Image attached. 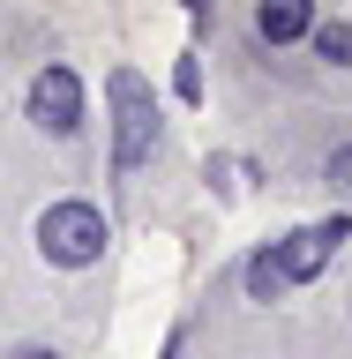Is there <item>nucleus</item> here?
Listing matches in <instances>:
<instances>
[{"label":"nucleus","instance_id":"nucleus-1","mask_svg":"<svg viewBox=\"0 0 352 359\" xmlns=\"http://www.w3.org/2000/svg\"><path fill=\"white\" fill-rule=\"evenodd\" d=\"M112 172H143L157 150V97L135 67H112Z\"/></svg>","mask_w":352,"mask_h":359},{"label":"nucleus","instance_id":"nucleus-2","mask_svg":"<svg viewBox=\"0 0 352 359\" xmlns=\"http://www.w3.org/2000/svg\"><path fill=\"white\" fill-rule=\"evenodd\" d=\"M38 255L53 269H90L105 255V217H98L90 202H53L38 217Z\"/></svg>","mask_w":352,"mask_h":359},{"label":"nucleus","instance_id":"nucleus-3","mask_svg":"<svg viewBox=\"0 0 352 359\" xmlns=\"http://www.w3.org/2000/svg\"><path fill=\"white\" fill-rule=\"evenodd\" d=\"M352 240V217H322V224H300L292 240H278V255H270V269H278V285H315L322 269H330V255Z\"/></svg>","mask_w":352,"mask_h":359},{"label":"nucleus","instance_id":"nucleus-4","mask_svg":"<svg viewBox=\"0 0 352 359\" xmlns=\"http://www.w3.org/2000/svg\"><path fill=\"white\" fill-rule=\"evenodd\" d=\"M30 120H38L45 135H75L83 128V75L75 67H38V83H30Z\"/></svg>","mask_w":352,"mask_h":359},{"label":"nucleus","instance_id":"nucleus-5","mask_svg":"<svg viewBox=\"0 0 352 359\" xmlns=\"http://www.w3.org/2000/svg\"><path fill=\"white\" fill-rule=\"evenodd\" d=\"M308 30H315L308 0H263V8H255V38L263 45H292V38H308Z\"/></svg>","mask_w":352,"mask_h":359},{"label":"nucleus","instance_id":"nucleus-6","mask_svg":"<svg viewBox=\"0 0 352 359\" xmlns=\"http://www.w3.org/2000/svg\"><path fill=\"white\" fill-rule=\"evenodd\" d=\"M308 45H315V60H330V67H352V22H345V15L315 22V30H308Z\"/></svg>","mask_w":352,"mask_h":359},{"label":"nucleus","instance_id":"nucleus-7","mask_svg":"<svg viewBox=\"0 0 352 359\" xmlns=\"http://www.w3.org/2000/svg\"><path fill=\"white\" fill-rule=\"evenodd\" d=\"M247 299H285V285H278V269H270V255H255V262H247Z\"/></svg>","mask_w":352,"mask_h":359},{"label":"nucleus","instance_id":"nucleus-8","mask_svg":"<svg viewBox=\"0 0 352 359\" xmlns=\"http://www.w3.org/2000/svg\"><path fill=\"white\" fill-rule=\"evenodd\" d=\"M330 187L352 202V142H337V150H330Z\"/></svg>","mask_w":352,"mask_h":359},{"label":"nucleus","instance_id":"nucleus-9","mask_svg":"<svg viewBox=\"0 0 352 359\" xmlns=\"http://www.w3.org/2000/svg\"><path fill=\"white\" fill-rule=\"evenodd\" d=\"M173 90H180V97H188V105H195V97H202V67H195V60H180V75H173Z\"/></svg>","mask_w":352,"mask_h":359},{"label":"nucleus","instance_id":"nucleus-10","mask_svg":"<svg viewBox=\"0 0 352 359\" xmlns=\"http://www.w3.org/2000/svg\"><path fill=\"white\" fill-rule=\"evenodd\" d=\"M0 359H60V352H45V344H15V352H0Z\"/></svg>","mask_w":352,"mask_h":359}]
</instances>
